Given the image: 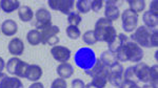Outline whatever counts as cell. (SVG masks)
I'll use <instances>...</instances> for the list:
<instances>
[{
    "label": "cell",
    "mask_w": 158,
    "mask_h": 88,
    "mask_svg": "<svg viewBox=\"0 0 158 88\" xmlns=\"http://www.w3.org/2000/svg\"><path fill=\"white\" fill-rule=\"evenodd\" d=\"M157 0H154V1L151 2V4H150V12L153 13V14L155 15H158V9H157Z\"/></svg>",
    "instance_id": "cell-37"
},
{
    "label": "cell",
    "mask_w": 158,
    "mask_h": 88,
    "mask_svg": "<svg viewBox=\"0 0 158 88\" xmlns=\"http://www.w3.org/2000/svg\"><path fill=\"white\" fill-rule=\"evenodd\" d=\"M141 88H157V87L153 86V85H151V84H146V85H143V87H141Z\"/></svg>",
    "instance_id": "cell-41"
},
{
    "label": "cell",
    "mask_w": 158,
    "mask_h": 88,
    "mask_svg": "<svg viewBox=\"0 0 158 88\" xmlns=\"http://www.w3.org/2000/svg\"><path fill=\"white\" fill-rule=\"evenodd\" d=\"M35 19H36V22H35V27L37 29H47V27L51 26L52 24V15L51 13L48 11L44 7H40L38 9L36 13H35Z\"/></svg>",
    "instance_id": "cell-9"
},
{
    "label": "cell",
    "mask_w": 158,
    "mask_h": 88,
    "mask_svg": "<svg viewBox=\"0 0 158 88\" xmlns=\"http://www.w3.org/2000/svg\"><path fill=\"white\" fill-rule=\"evenodd\" d=\"M97 42H106L108 45L113 43L117 37V32L113 26V22L106 18H99L93 29Z\"/></svg>",
    "instance_id": "cell-2"
},
{
    "label": "cell",
    "mask_w": 158,
    "mask_h": 88,
    "mask_svg": "<svg viewBox=\"0 0 158 88\" xmlns=\"http://www.w3.org/2000/svg\"><path fill=\"white\" fill-rule=\"evenodd\" d=\"M3 88H23V84L17 77H7L4 81Z\"/></svg>",
    "instance_id": "cell-25"
},
{
    "label": "cell",
    "mask_w": 158,
    "mask_h": 88,
    "mask_svg": "<svg viewBox=\"0 0 158 88\" xmlns=\"http://www.w3.org/2000/svg\"><path fill=\"white\" fill-rule=\"evenodd\" d=\"M51 55L56 61L60 63H65L71 59V49L65 46H61V45H55L51 48Z\"/></svg>",
    "instance_id": "cell-11"
},
{
    "label": "cell",
    "mask_w": 158,
    "mask_h": 88,
    "mask_svg": "<svg viewBox=\"0 0 158 88\" xmlns=\"http://www.w3.org/2000/svg\"><path fill=\"white\" fill-rule=\"evenodd\" d=\"M142 21H143L146 27L154 29L158 25V15H155L150 11H148L143 13V15H142Z\"/></svg>",
    "instance_id": "cell-19"
},
{
    "label": "cell",
    "mask_w": 158,
    "mask_h": 88,
    "mask_svg": "<svg viewBox=\"0 0 158 88\" xmlns=\"http://www.w3.org/2000/svg\"><path fill=\"white\" fill-rule=\"evenodd\" d=\"M7 49L11 55L14 57H19L23 54L24 52V43L19 38H13L11 41L9 42Z\"/></svg>",
    "instance_id": "cell-14"
},
{
    "label": "cell",
    "mask_w": 158,
    "mask_h": 88,
    "mask_svg": "<svg viewBox=\"0 0 158 88\" xmlns=\"http://www.w3.org/2000/svg\"><path fill=\"white\" fill-rule=\"evenodd\" d=\"M29 88H44V86H43V84L40 82H34L32 85H30Z\"/></svg>",
    "instance_id": "cell-39"
},
{
    "label": "cell",
    "mask_w": 158,
    "mask_h": 88,
    "mask_svg": "<svg viewBox=\"0 0 158 88\" xmlns=\"http://www.w3.org/2000/svg\"><path fill=\"white\" fill-rule=\"evenodd\" d=\"M18 17L22 22H30L34 18V12L27 6H21L18 10Z\"/></svg>",
    "instance_id": "cell-20"
},
{
    "label": "cell",
    "mask_w": 158,
    "mask_h": 88,
    "mask_svg": "<svg viewBox=\"0 0 158 88\" xmlns=\"http://www.w3.org/2000/svg\"><path fill=\"white\" fill-rule=\"evenodd\" d=\"M71 88H85V84L81 79H74L71 83Z\"/></svg>",
    "instance_id": "cell-36"
},
{
    "label": "cell",
    "mask_w": 158,
    "mask_h": 88,
    "mask_svg": "<svg viewBox=\"0 0 158 88\" xmlns=\"http://www.w3.org/2000/svg\"><path fill=\"white\" fill-rule=\"evenodd\" d=\"M119 88H141L138 86V84L135 82H132V81H127V80H123L120 85Z\"/></svg>",
    "instance_id": "cell-35"
},
{
    "label": "cell",
    "mask_w": 158,
    "mask_h": 88,
    "mask_svg": "<svg viewBox=\"0 0 158 88\" xmlns=\"http://www.w3.org/2000/svg\"><path fill=\"white\" fill-rule=\"evenodd\" d=\"M116 58L118 60V62H133V63H138L141 62V60L143 59V49L139 46L138 44H136L135 42L131 41L130 38L128 40L123 42L120 47L116 50L115 52Z\"/></svg>",
    "instance_id": "cell-1"
},
{
    "label": "cell",
    "mask_w": 158,
    "mask_h": 88,
    "mask_svg": "<svg viewBox=\"0 0 158 88\" xmlns=\"http://www.w3.org/2000/svg\"><path fill=\"white\" fill-rule=\"evenodd\" d=\"M48 4L53 11H59L62 14L69 16L75 6V1L74 0H49Z\"/></svg>",
    "instance_id": "cell-10"
},
{
    "label": "cell",
    "mask_w": 158,
    "mask_h": 88,
    "mask_svg": "<svg viewBox=\"0 0 158 88\" xmlns=\"http://www.w3.org/2000/svg\"><path fill=\"white\" fill-rule=\"evenodd\" d=\"M99 60H100V62L102 63L104 66L108 67V68L110 66H112L113 64H115V63L118 62V60H117V58H116V55L114 54V52H110L109 49L101 54L100 59Z\"/></svg>",
    "instance_id": "cell-21"
},
{
    "label": "cell",
    "mask_w": 158,
    "mask_h": 88,
    "mask_svg": "<svg viewBox=\"0 0 158 88\" xmlns=\"http://www.w3.org/2000/svg\"><path fill=\"white\" fill-rule=\"evenodd\" d=\"M103 6V1L102 0H93L91 3V10L95 13H99L101 11Z\"/></svg>",
    "instance_id": "cell-34"
},
{
    "label": "cell",
    "mask_w": 158,
    "mask_h": 88,
    "mask_svg": "<svg viewBox=\"0 0 158 88\" xmlns=\"http://www.w3.org/2000/svg\"><path fill=\"white\" fill-rule=\"evenodd\" d=\"M1 32L4 36L12 37L18 32V25H17L16 21H14L13 19L4 20L1 24Z\"/></svg>",
    "instance_id": "cell-15"
},
{
    "label": "cell",
    "mask_w": 158,
    "mask_h": 88,
    "mask_svg": "<svg viewBox=\"0 0 158 88\" xmlns=\"http://www.w3.org/2000/svg\"><path fill=\"white\" fill-rule=\"evenodd\" d=\"M81 21H82V18H81V16L79 15V13L72 11L70 13V15L68 16V22L70 23V25H72V26H78V25L81 23Z\"/></svg>",
    "instance_id": "cell-28"
},
{
    "label": "cell",
    "mask_w": 158,
    "mask_h": 88,
    "mask_svg": "<svg viewBox=\"0 0 158 88\" xmlns=\"http://www.w3.org/2000/svg\"><path fill=\"white\" fill-rule=\"evenodd\" d=\"M85 74L90 75L92 78L91 84L95 88H104L108 83V75H109V68L104 66L100 60L97 59L95 65L90 69L85 70Z\"/></svg>",
    "instance_id": "cell-3"
},
{
    "label": "cell",
    "mask_w": 158,
    "mask_h": 88,
    "mask_svg": "<svg viewBox=\"0 0 158 88\" xmlns=\"http://www.w3.org/2000/svg\"><path fill=\"white\" fill-rule=\"evenodd\" d=\"M123 71L124 68L121 63L117 62L109 67V75H108V82L115 87H120L122 81H123Z\"/></svg>",
    "instance_id": "cell-8"
},
{
    "label": "cell",
    "mask_w": 158,
    "mask_h": 88,
    "mask_svg": "<svg viewBox=\"0 0 158 88\" xmlns=\"http://www.w3.org/2000/svg\"><path fill=\"white\" fill-rule=\"evenodd\" d=\"M56 72L61 79H69L74 75V67L70 63H61L56 68Z\"/></svg>",
    "instance_id": "cell-17"
},
{
    "label": "cell",
    "mask_w": 158,
    "mask_h": 88,
    "mask_svg": "<svg viewBox=\"0 0 158 88\" xmlns=\"http://www.w3.org/2000/svg\"><path fill=\"white\" fill-rule=\"evenodd\" d=\"M118 1L115 0H108L106 1V9H104V18L110 20L111 22L115 21L120 17L119 6H117Z\"/></svg>",
    "instance_id": "cell-12"
},
{
    "label": "cell",
    "mask_w": 158,
    "mask_h": 88,
    "mask_svg": "<svg viewBox=\"0 0 158 88\" xmlns=\"http://www.w3.org/2000/svg\"><path fill=\"white\" fill-rule=\"evenodd\" d=\"M27 40L31 45H33V46H36V45L40 44L41 43L40 31H38V29H31L27 35Z\"/></svg>",
    "instance_id": "cell-22"
},
{
    "label": "cell",
    "mask_w": 158,
    "mask_h": 88,
    "mask_svg": "<svg viewBox=\"0 0 158 88\" xmlns=\"http://www.w3.org/2000/svg\"><path fill=\"white\" fill-rule=\"evenodd\" d=\"M134 74L135 77H136L137 81L138 82H142V83H149L150 78H149V74H150V66L146 63L142 62H138L136 65H134Z\"/></svg>",
    "instance_id": "cell-13"
},
{
    "label": "cell",
    "mask_w": 158,
    "mask_h": 88,
    "mask_svg": "<svg viewBox=\"0 0 158 88\" xmlns=\"http://www.w3.org/2000/svg\"><path fill=\"white\" fill-rule=\"evenodd\" d=\"M29 63L19 60L18 63L16 65V68H15L14 75H16L17 78H25L27 72V68H29Z\"/></svg>",
    "instance_id": "cell-23"
},
{
    "label": "cell",
    "mask_w": 158,
    "mask_h": 88,
    "mask_svg": "<svg viewBox=\"0 0 158 88\" xmlns=\"http://www.w3.org/2000/svg\"><path fill=\"white\" fill-rule=\"evenodd\" d=\"M130 10L135 13H141L146 9V1L144 0H128Z\"/></svg>",
    "instance_id": "cell-24"
},
{
    "label": "cell",
    "mask_w": 158,
    "mask_h": 88,
    "mask_svg": "<svg viewBox=\"0 0 158 88\" xmlns=\"http://www.w3.org/2000/svg\"><path fill=\"white\" fill-rule=\"evenodd\" d=\"M153 29H148L144 25H141L138 29H135V32L131 35L130 40L138 44L140 47H151V36H152Z\"/></svg>",
    "instance_id": "cell-5"
},
{
    "label": "cell",
    "mask_w": 158,
    "mask_h": 88,
    "mask_svg": "<svg viewBox=\"0 0 158 88\" xmlns=\"http://www.w3.org/2000/svg\"><path fill=\"white\" fill-rule=\"evenodd\" d=\"M20 6H20L19 0H1L0 1V9L6 14H11L17 11Z\"/></svg>",
    "instance_id": "cell-18"
},
{
    "label": "cell",
    "mask_w": 158,
    "mask_h": 88,
    "mask_svg": "<svg viewBox=\"0 0 158 88\" xmlns=\"http://www.w3.org/2000/svg\"><path fill=\"white\" fill-rule=\"evenodd\" d=\"M82 41H83V43H85L86 45H94L95 43H97V40H96V38H95L93 29H90V31L85 32V34L82 35Z\"/></svg>",
    "instance_id": "cell-27"
},
{
    "label": "cell",
    "mask_w": 158,
    "mask_h": 88,
    "mask_svg": "<svg viewBox=\"0 0 158 88\" xmlns=\"http://www.w3.org/2000/svg\"><path fill=\"white\" fill-rule=\"evenodd\" d=\"M74 61L79 68L85 71V70H90L95 65L97 58H96L95 52L90 47H81L76 52Z\"/></svg>",
    "instance_id": "cell-4"
},
{
    "label": "cell",
    "mask_w": 158,
    "mask_h": 88,
    "mask_svg": "<svg viewBox=\"0 0 158 88\" xmlns=\"http://www.w3.org/2000/svg\"><path fill=\"white\" fill-rule=\"evenodd\" d=\"M51 88H68V84L64 79L58 78V79H55L53 81L52 85H51Z\"/></svg>",
    "instance_id": "cell-33"
},
{
    "label": "cell",
    "mask_w": 158,
    "mask_h": 88,
    "mask_svg": "<svg viewBox=\"0 0 158 88\" xmlns=\"http://www.w3.org/2000/svg\"><path fill=\"white\" fill-rule=\"evenodd\" d=\"M4 67H6V62H4V60L2 59L1 57H0V72L3 71Z\"/></svg>",
    "instance_id": "cell-40"
},
{
    "label": "cell",
    "mask_w": 158,
    "mask_h": 88,
    "mask_svg": "<svg viewBox=\"0 0 158 88\" xmlns=\"http://www.w3.org/2000/svg\"><path fill=\"white\" fill-rule=\"evenodd\" d=\"M150 81L149 83L153 86L157 87V81H158V67L157 65H153L152 67H150V74H149Z\"/></svg>",
    "instance_id": "cell-29"
},
{
    "label": "cell",
    "mask_w": 158,
    "mask_h": 88,
    "mask_svg": "<svg viewBox=\"0 0 158 88\" xmlns=\"http://www.w3.org/2000/svg\"><path fill=\"white\" fill-rule=\"evenodd\" d=\"M60 33V29L56 25H51V26L43 29L40 31V35H41V43L48 44L50 46H55L59 43V38L57 35Z\"/></svg>",
    "instance_id": "cell-6"
},
{
    "label": "cell",
    "mask_w": 158,
    "mask_h": 88,
    "mask_svg": "<svg viewBox=\"0 0 158 88\" xmlns=\"http://www.w3.org/2000/svg\"><path fill=\"white\" fill-rule=\"evenodd\" d=\"M118 88H119V87H118Z\"/></svg>",
    "instance_id": "cell-42"
},
{
    "label": "cell",
    "mask_w": 158,
    "mask_h": 88,
    "mask_svg": "<svg viewBox=\"0 0 158 88\" xmlns=\"http://www.w3.org/2000/svg\"><path fill=\"white\" fill-rule=\"evenodd\" d=\"M77 11L81 14H88L91 11V0H78L75 2Z\"/></svg>",
    "instance_id": "cell-26"
},
{
    "label": "cell",
    "mask_w": 158,
    "mask_h": 88,
    "mask_svg": "<svg viewBox=\"0 0 158 88\" xmlns=\"http://www.w3.org/2000/svg\"><path fill=\"white\" fill-rule=\"evenodd\" d=\"M65 33H67L68 37L72 40H77L81 36L80 29H78V26H72V25H70V26L67 27Z\"/></svg>",
    "instance_id": "cell-30"
},
{
    "label": "cell",
    "mask_w": 158,
    "mask_h": 88,
    "mask_svg": "<svg viewBox=\"0 0 158 88\" xmlns=\"http://www.w3.org/2000/svg\"><path fill=\"white\" fill-rule=\"evenodd\" d=\"M19 60L20 59L18 57H13L6 63V68L7 71H9V74L14 75L15 68H16V65H17V63H18Z\"/></svg>",
    "instance_id": "cell-31"
},
{
    "label": "cell",
    "mask_w": 158,
    "mask_h": 88,
    "mask_svg": "<svg viewBox=\"0 0 158 88\" xmlns=\"http://www.w3.org/2000/svg\"><path fill=\"white\" fill-rule=\"evenodd\" d=\"M121 20H122V29L127 33H132L137 29L138 24V14L130 9L124 10L121 14Z\"/></svg>",
    "instance_id": "cell-7"
},
{
    "label": "cell",
    "mask_w": 158,
    "mask_h": 88,
    "mask_svg": "<svg viewBox=\"0 0 158 88\" xmlns=\"http://www.w3.org/2000/svg\"><path fill=\"white\" fill-rule=\"evenodd\" d=\"M7 78V75L4 74V72H0V88H3V84L4 81Z\"/></svg>",
    "instance_id": "cell-38"
},
{
    "label": "cell",
    "mask_w": 158,
    "mask_h": 88,
    "mask_svg": "<svg viewBox=\"0 0 158 88\" xmlns=\"http://www.w3.org/2000/svg\"><path fill=\"white\" fill-rule=\"evenodd\" d=\"M123 80H127V81H132V82H135V83L138 82V81H137V79H136V77H135V74H134V66H130L127 69H124Z\"/></svg>",
    "instance_id": "cell-32"
},
{
    "label": "cell",
    "mask_w": 158,
    "mask_h": 88,
    "mask_svg": "<svg viewBox=\"0 0 158 88\" xmlns=\"http://www.w3.org/2000/svg\"><path fill=\"white\" fill-rule=\"evenodd\" d=\"M42 77V68L39 65L32 64L29 65V68H27V75H25V79H27L31 82H38V80H40Z\"/></svg>",
    "instance_id": "cell-16"
}]
</instances>
